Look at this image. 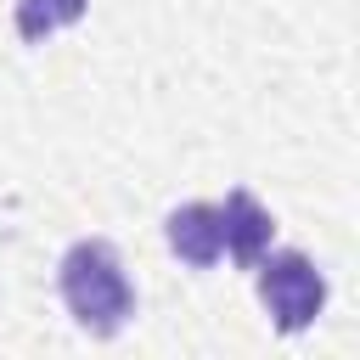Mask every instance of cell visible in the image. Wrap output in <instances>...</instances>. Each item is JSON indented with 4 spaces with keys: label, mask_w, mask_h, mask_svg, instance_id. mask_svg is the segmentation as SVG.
<instances>
[{
    "label": "cell",
    "mask_w": 360,
    "mask_h": 360,
    "mask_svg": "<svg viewBox=\"0 0 360 360\" xmlns=\"http://www.w3.org/2000/svg\"><path fill=\"white\" fill-rule=\"evenodd\" d=\"M62 298L73 309V321L96 338H112L129 315H135V287L112 253V242L84 236L62 253Z\"/></svg>",
    "instance_id": "cell-1"
},
{
    "label": "cell",
    "mask_w": 360,
    "mask_h": 360,
    "mask_svg": "<svg viewBox=\"0 0 360 360\" xmlns=\"http://www.w3.org/2000/svg\"><path fill=\"white\" fill-rule=\"evenodd\" d=\"M253 270H259V298H264L276 332H304V326L321 315V304H326V276L315 270L309 253H298V248L259 253Z\"/></svg>",
    "instance_id": "cell-2"
},
{
    "label": "cell",
    "mask_w": 360,
    "mask_h": 360,
    "mask_svg": "<svg viewBox=\"0 0 360 360\" xmlns=\"http://www.w3.org/2000/svg\"><path fill=\"white\" fill-rule=\"evenodd\" d=\"M270 231H276V219H270V208L253 197V191H231L225 197V208H219V236H225V253L236 259V264H259V253L270 248Z\"/></svg>",
    "instance_id": "cell-3"
},
{
    "label": "cell",
    "mask_w": 360,
    "mask_h": 360,
    "mask_svg": "<svg viewBox=\"0 0 360 360\" xmlns=\"http://www.w3.org/2000/svg\"><path fill=\"white\" fill-rule=\"evenodd\" d=\"M163 236H169V248H174L186 264H197V270H208V264L225 253L219 208H214V202H180V208L163 219Z\"/></svg>",
    "instance_id": "cell-4"
},
{
    "label": "cell",
    "mask_w": 360,
    "mask_h": 360,
    "mask_svg": "<svg viewBox=\"0 0 360 360\" xmlns=\"http://www.w3.org/2000/svg\"><path fill=\"white\" fill-rule=\"evenodd\" d=\"M84 6H90V0H17V34H22L28 45H45L56 28L79 22Z\"/></svg>",
    "instance_id": "cell-5"
}]
</instances>
